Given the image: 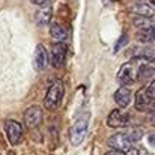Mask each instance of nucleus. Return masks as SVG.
<instances>
[{
    "mask_svg": "<svg viewBox=\"0 0 155 155\" xmlns=\"http://www.w3.org/2000/svg\"><path fill=\"white\" fill-rule=\"evenodd\" d=\"M89 119H91V111H84L81 113L72 124L71 130H69V140L72 146H78L83 143V140L86 139L87 134V128H89Z\"/></svg>",
    "mask_w": 155,
    "mask_h": 155,
    "instance_id": "1",
    "label": "nucleus"
},
{
    "mask_svg": "<svg viewBox=\"0 0 155 155\" xmlns=\"http://www.w3.org/2000/svg\"><path fill=\"white\" fill-rule=\"evenodd\" d=\"M63 95H65V87H63V83L62 81H54L51 86L48 87L47 94H45V98H44V105L47 110H56L63 100Z\"/></svg>",
    "mask_w": 155,
    "mask_h": 155,
    "instance_id": "2",
    "label": "nucleus"
},
{
    "mask_svg": "<svg viewBox=\"0 0 155 155\" xmlns=\"http://www.w3.org/2000/svg\"><path fill=\"white\" fill-rule=\"evenodd\" d=\"M140 62H128L125 65L120 66L119 69V74H117V80L124 84V86H128L131 83H134L137 78H139V69H140Z\"/></svg>",
    "mask_w": 155,
    "mask_h": 155,
    "instance_id": "3",
    "label": "nucleus"
},
{
    "mask_svg": "<svg viewBox=\"0 0 155 155\" xmlns=\"http://www.w3.org/2000/svg\"><path fill=\"white\" fill-rule=\"evenodd\" d=\"M5 131H6V137L9 140V143L12 146L18 145L23 139V127L20 122L14 120V119H8L5 122Z\"/></svg>",
    "mask_w": 155,
    "mask_h": 155,
    "instance_id": "4",
    "label": "nucleus"
},
{
    "mask_svg": "<svg viewBox=\"0 0 155 155\" xmlns=\"http://www.w3.org/2000/svg\"><path fill=\"white\" fill-rule=\"evenodd\" d=\"M131 145H133V142H131V139H130V136H128L127 131L117 133V134H114V136H111V137L108 139V146H110L113 151L128 152V151L131 149Z\"/></svg>",
    "mask_w": 155,
    "mask_h": 155,
    "instance_id": "5",
    "label": "nucleus"
},
{
    "mask_svg": "<svg viewBox=\"0 0 155 155\" xmlns=\"http://www.w3.org/2000/svg\"><path fill=\"white\" fill-rule=\"evenodd\" d=\"M66 53H68V48L63 42H54L53 44L51 50H50V62L54 68H62L65 65Z\"/></svg>",
    "mask_w": 155,
    "mask_h": 155,
    "instance_id": "6",
    "label": "nucleus"
},
{
    "mask_svg": "<svg viewBox=\"0 0 155 155\" xmlns=\"http://www.w3.org/2000/svg\"><path fill=\"white\" fill-rule=\"evenodd\" d=\"M42 122V110L38 105H32L24 111V124L27 128H36Z\"/></svg>",
    "mask_w": 155,
    "mask_h": 155,
    "instance_id": "7",
    "label": "nucleus"
},
{
    "mask_svg": "<svg viewBox=\"0 0 155 155\" xmlns=\"http://www.w3.org/2000/svg\"><path fill=\"white\" fill-rule=\"evenodd\" d=\"M130 122V114L124 110H111V113L107 116V125L111 128H122L127 127Z\"/></svg>",
    "mask_w": 155,
    "mask_h": 155,
    "instance_id": "8",
    "label": "nucleus"
},
{
    "mask_svg": "<svg viewBox=\"0 0 155 155\" xmlns=\"http://www.w3.org/2000/svg\"><path fill=\"white\" fill-rule=\"evenodd\" d=\"M154 100L151 98V95L148 94V87H142L137 94H136V108L139 111H148L154 107Z\"/></svg>",
    "mask_w": 155,
    "mask_h": 155,
    "instance_id": "9",
    "label": "nucleus"
},
{
    "mask_svg": "<svg viewBox=\"0 0 155 155\" xmlns=\"http://www.w3.org/2000/svg\"><path fill=\"white\" fill-rule=\"evenodd\" d=\"M47 63H48L47 50L44 48V45H36L35 53H33V68L36 71H42V69H45Z\"/></svg>",
    "mask_w": 155,
    "mask_h": 155,
    "instance_id": "10",
    "label": "nucleus"
},
{
    "mask_svg": "<svg viewBox=\"0 0 155 155\" xmlns=\"http://www.w3.org/2000/svg\"><path fill=\"white\" fill-rule=\"evenodd\" d=\"M131 11H133L136 15L142 17V18H152L155 15L154 6L149 5V3H146V2H136V3L131 6Z\"/></svg>",
    "mask_w": 155,
    "mask_h": 155,
    "instance_id": "11",
    "label": "nucleus"
},
{
    "mask_svg": "<svg viewBox=\"0 0 155 155\" xmlns=\"http://www.w3.org/2000/svg\"><path fill=\"white\" fill-rule=\"evenodd\" d=\"M113 98H114V103L117 104L120 108H125V107H128V104L131 103V91L127 86H120L114 92Z\"/></svg>",
    "mask_w": 155,
    "mask_h": 155,
    "instance_id": "12",
    "label": "nucleus"
},
{
    "mask_svg": "<svg viewBox=\"0 0 155 155\" xmlns=\"http://www.w3.org/2000/svg\"><path fill=\"white\" fill-rule=\"evenodd\" d=\"M53 17V9L51 6H41L38 11H36V15H35V20H36V24L38 26H48L50 21H51Z\"/></svg>",
    "mask_w": 155,
    "mask_h": 155,
    "instance_id": "13",
    "label": "nucleus"
},
{
    "mask_svg": "<svg viewBox=\"0 0 155 155\" xmlns=\"http://www.w3.org/2000/svg\"><path fill=\"white\" fill-rule=\"evenodd\" d=\"M50 33H51L53 38L56 39V42H63V41L66 39V30H65L60 24H57V23L51 24V27H50Z\"/></svg>",
    "mask_w": 155,
    "mask_h": 155,
    "instance_id": "14",
    "label": "nucleus"
},
{
    "mask_svg": "<svg viewBox=\"0 0 155 155\" xmlns=\"http://www.w3.org/2000/svg\"><path fill=\"white\" fill-rule=\"evenodd\" d=\"M139 39L143 41V42H149V41H155V24L149 26V27H145L142 29L139 33H137Z\"/></svg>",
    "mask_w": 155,
    "mask_h": 155,
    "instance_id": "15",
    "label": "nucleus"
},
{
    "mask_svg": "<svg viewBox=\"0 0 155 155\" xmlns=\"http://www.w3.org/2000/svg\"><path fill=\"white\" fill-rule=\"evenodd\" d=\"M127 133H128V136H130L133 143L139 142L143 137V130L142 128H130V130H127Z\"/></svg>",
    "mask_w": 155,
    "mask_h": 155,
    "instance_id": "16",
    "label": "nucleus"
},
{
    "mask_svg": "<svg viewBox=\"0 0 155 155\" xmlns=\"http://www.w3.org/2000/svg\"><path fill=\"white\" fill-rule=\"evenodd\" d=\"M127 44H128V36H127V35H122V36L119 38L117 44L114 45V53H119L120 51V48H122V47H125Z\"/></svg>",
    "mask_w": 155,
    "mask_h": 155,
    "instance_id": "17",
    "label": "nucleus"
},
{
    "mask_svg": "<svg viewBox=\"0 0 155 155\" xmlns=\"http://www.w3.org/2000/svg\"><path fill=\"white\" fill-rule=\"evenodd\" d=\"M146 87H148V94L151 95V98L155 101V80L149 84V86H146Z\"/></svg>",
    "mask_w": 155,
    "mask_h": 155,
    "instance_id": "18",
    "label": "nucleus"
},
{
    "mask_svg": "<svg viewBox=\"0 0 155 155\" xmlns=\"http://www.w3.org/2000/svg\"><path fill=\"white\" fill-rule=\"evenodd\" d=\"M33 5H38V6H47L51 0H30Z\"/></svg>",
    "mask_w": 155,
    "mask_h": 155,
    "instance_id": "19",
    "label": "nucleus"
},
{
    "mask_svg": "<svg viewBox=\"0 0 155 155\" xmlns=\"http://www.w3.org/2000/svg\"><path fill=\"white\" fill-rule=\"evenodd\" d=\"M105 155H127V152H120V151H110L108 154H105Z\"/></svg>",
    "mask_w": 155,
    "mask_h": 155,
    "instance_id": "20",
    "label": "nucleus"
},
{
    "mask_svg": "<svg viewBox=\"0 0 155 155\" xmlns=\"http://www.w3.org/2000/svg\"><path fill=\"white\" fill-rule=\"evenodd\" d=\"M148 140H149V143H151L152 146H155V133L154 134H151V136L148 137Z\"/></svg>",
    "mask_w": 155,
    "mask_h": 155,
    "instance_id": "21",
    "label": "nucleus"
},
{
    "mask_svg": "<svg viewBox=\"0 0 155 155\" xmlns=\"http://www.w3.org/2000/svg\"><path fill=\"white\" fill-rule=\"evenodd\" d=\"M154 119H155V116H154Z\"/></svg>",
    "mask_w": 155,
    "mask_h": 155,
    "instance_id": "22",
    "label": "nucleus"
}]
</instances>
